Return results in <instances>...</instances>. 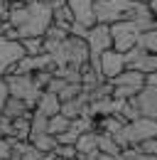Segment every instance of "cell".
<instances>
[{"label":"cell","mask_w":157,"mask_h":160,"mask_svg":"<svg viewBox=\"0 0 157 160\" xmlns=\"http://www.w3.org/2000/svg\"><path fill=\"white\" fill-rule=\"evenodd\" d=\"M32 2H49V0H32Z\"/></svg>","instance_id":"obj_28"},{"label":"cell","mask_w":157,"mask_h":160,"mask_svg":"<svg viewBox=\"0 0 157 160\" xmlns=\"http://www.w3.org/2000/svg\"><path fill=\"white\" fill-rule=\"evenodd\" d=\"M27 113H32L30 103L22 101V99H15V96H7L5 103H2V108H0V116H5V118H10V121L22 118V116H27Z\"/></svg>","instance_id":"obj_6"},{"label":"cell","mask_w":157,"mask_h":160,"mask_svg":"<svg viewBox=\"0 0 157 160\" xmlns=\"http://www.w3.org/2000/svg\"><path fill=\"white\" fill-rule=\"evenodd\" d=\"M111 35H113V49L118 54H128L130 49H135L140 44V30H137L135 22L111 25Z\"/></svg>","instance_id":"obj_2"},{"label":"cell","mask_w":157,"mask_h":160,"mask_svg":"<svg viewBox=\"0 0 157 160\" xmlns=\"http://www.w3.org/2000/svg\"><path fill=\"white\" fill-rule=\"evenodd\" d=\"M101 72H103V77L108 81H113V79H118L128 67H125V57L123 54H118L116 49H111V52H103L101 57Z\"/></svg>","instance_id":"obj_4"},{"label":"cell","mask_w":157,"mask_h":160,"mask_svg":"<svg viewBox=\"0 0 157 160\" xmlns=\"http://www.w3.org/2000/svg\"><path fill=\"white\" fill-rule=\"evenodd\" d=\"M66 2H69V8H71L76 22H81V25L88 27V30L98 25L96 12H93V2H96V0H66Z\"/></svg>","instance_id":"obj_5"},{"label":"cell","mask_w":157,"mask_h":160,"mask_svg":"<svg viewBox=\"0 0 157 160\" xmlns=\"http://www.w3.org/2000/svg\"><path fill=\"white\" fill-rule=\"evenodd\" d=\"M78 138H81V133H78L76 128H69V131H66V133H61L57 140H59V145H76Z\"/></svg>","instance_id":"obj_18"},{"label":"cell","mask_w":157,"mask_h":160,"mask_svg":"<svg viewBox=\"0 0 157 160\" xmlns=\"http://www.w3.org/2000/svg\"><path fill=\"white\" fill-rule=\"evenodd\" d=\"M42 133H49V118L39 111H32V136H42Z\"/></svg>","instance_id":"obj_14"},{"label":"cell","mask_w":157,"mask_h":160,"mask_svg":"<svg viewBox=\"0 0 157 160\" xmlns=\"http://www.w3.org/2000/svg\"><path fill=\"white\" fill-rule=\"evenodd\" d=\"M42 160H57V155H54V153H44V155H42Z\"/></svg>","instance_id":"obj_26"},{"label":"cell","mask_w":157,"mask_h":160,"mask_svg":"<svg viewBox=\"0 0 157 160\" xmlns=\"http://www.w3.org/2000/svg\"><path fill=\"white\" fill-rule=\"evenodd\" d=\"M54 155L61 158V160H76L78 150H76V145H59L57 150H54Z\"/></svg>","instance_id":"obj_17"},{"label":"cell","mask_w":157,"mask_h":160,"mask_svg":"<svg viewBox=\"0 0 157 160\" xmlns=\"http://www.w3.org/2000/svg\"><path fill=\"white\" fill-rule=\"evenodd\" d=\"M20 160H42V153H39L37 148H32V145H27L22 153H20Z\"/></svg>","instance_id":"obj_22"},{"label":"cell","mask_w":157,"mask_h":160,"mask_svg":"<svg viewBox=\"0 0 157 160\" xmlns=\"http://www.w3.org/2000/svg\"><path fill=\"white\" fill-rule=\"evenodd\" d=\"M10 158H12V140L0 138V160H10Z\"/></svg>","instance_id":"obj_20"},{"label":"cell","mask_w":157,"mask_h":160,"mask_svg":"<svg viewBox=\"0 0 157 160\" xmlns=\"http://www.w3.org/2000/svg\"><path fill=\"white\" fill-rule=\"evenodd\" d=\"M35 111L44 113L47 118H54V116H59V113H61V99H59L57 94H49V91H44V94L39 96L37 108H35Z\"/></svg>","instance_id":"obj_7"},{"label":"cell","mask_w":157,"mask_h":160,"mask_svg":"<svg viewBox=\"0 0 157 160\" xmlns=\"http://www.w3.org/2000/svg\"><path fill=\"white\" fill-rule=\"evenodd\" d=\"M155 30H157V18H155Z\"/></svg>","instance_id":"obj_29"},{"label":"cell","mask_w":157,"mask_h":160,"mask_svg":"<svg viewBox=\"0 0 157 160\" xmlns=\"http://www.w3.org/2000/svg\"><path fill=\"white\" fill-rule=\"evenodd\" d=\"M76 150H78V155H83V158L91 155L93 150H98V133H83L76 143Z\"/></svg>","instance_id":"obj_12"},{"label":"cell","mask_w":157,"mask_h":160,"mask_svg":"<svg viewBox=\"0 0 157 160\" xmlns=\"http://www.w3.org/2000/svg\"><path fill=\"white\" fill-rule=\"evenodd\" d=\"M88 47H91V52L101 57L103 52H111L113 49V35H111V25H96V27H91L88 30Z\"/></svg>","instance_id":"obj_3"},{"label":"cell","mask_w":157,"mask_h":160,"mask_svg":"<svg viewBox=\"0 0 157 160\" xmlns=\"http://www.w3.org/2000/svg\"><path fill=\"white\" fill-rule=\"evenodd\" d=\"M69 128H71V121L66 118V116H61V113L54 116V118H49V133H52L54 138H59L61 133H66Z\"/></svg>","instance_id":"obj_13"},{"label":"cell","mask_w":157,"mask_h":160,"mask_svg":"<svg viewBox=\"0 0 157 160\" xmlns=\"http://www.w3.org/2000/svg\"><path fill=\"white\" fill-rule=\"evenodd\" d=\"M140 47H142L147 54H157V30L142 32V35H140Z\"/></svg>","instance_id":"obj_15"},{"label":"cell","mask_w":157,"mask_h":160,"mask_svg":"<svg viewBox=\"0 0 157 160\" xmlns=\"http://www.w3.org/2000/svg\"><path fill=\"white\" fill-rule=\"evenodd\" d=\"M147 8H150V12L157 18V0H150V2H147Z\"/></svg>","instance_id":"obj_25"},{"label":"cell","mask_w":157,"mask_h":160,"mask_svg":"<svg viewBox=\"0 0 157 160\" xmlns=\"http://www.w3.org/2000/svg\"><path fill=\"white\" fill-rule=\"evenodd\" d=\"M98 150L106 153V155H111V158H116V160L123 153V148L118 145V140L113 136H108V133H98Z\"/></svg>","instance_id":"obj_10"},{"label":"cell","mask_w":157,"mask_h":160,"mask_svg":"<svg viewBox=\"0 0 157 160\" xmlns=\"http://www.w3.org/2000/svg\"><path fill=\"white\" fill-rule=\"evenodd\" d=\"M66 5V0H49V8L52 10H59V8H64Z\"/></svg>","instance_id":"obj_24"},{"label":"cell","mask_w":157,"mask_h":160,"mask_svg":"<svg viewBox=\"0 0 157 160\" xmlns=\"http://www.w3.org/2000/svg\"><path fill=\"white\" fill-rule=\"evenodd\" d=\"M30 145L32 148H37L39 153L44 155V153H54L59 148V140L52 136V133H42V136H32L30 138Z\"/></svg>","instance_id":"obj_9"},{"label":"cell","mask_w":157,"mask_h":160,"mask_svg":"<svg viewBox=\"0 0 157 160\" xmlns=\"http://www.w3.org/2000/svg\"><path fill=\"white\" fill-rule=\"evenodd\" d=\"M128 2H142V5H147L150 0H128Z\"/></svg>","instance_id":"obj_27"},{"label":"cell","mask_w":157,"mask_h":160,"mask_svg":"<svg viewBox=\"0 0 157 160\" xmlns=\"http://www.w3.org/2000/svg\"><path fill=\"white\" fill-rule=\"evenodd\" d=\"M20 47H22L25 57H42V54H44V37H27V40H20Z\"/></svg>","instance_id":"obj_11"},{"label":"cell","mask_w":157,"mask_h":160,"mask_svg":"<svg viewBox=\"0 0 157 160\" xmlns=\"http://www.w3.org/2000/svg\"><path fill=\"white\" fill-rule=\"evenodd\" d=\"M0 136L2 138H12V121L0 116Z\"/></svg>","instance_id":"obj_21"},{"label":"cell","mask_w":157,"mask_h":160,"mask_svg":"<svg viewBox=\"0 0 157 160\" xmlns=\"http://www.w3.org/2000/svg\"><path fill=\"white\" fill-rule=\"evenodd\" d=\"M137 153L140 155H152V158H157V138H150V140H145V143H140L137 145Z\"/></svg>","instance_id":"obj_19"},{"label":"cell","mask_w":157,"mask_h":160,"mask_svg":"<svg viewBox=\"0 0 157 160\" xmlns=\"http://www.w3.org/2000/svg\"><path fill=\"white\" fill-rule=\"evenodd\" d=\"M52 57L57 62V69L59 67H78V69H81V67H86V64L91 62L93 52H91V47H88L86 40H81V37H69Z\"/></svg>","instance_id":"obj_1"},{"label":"cell","mask_w":157,"mask_h":160,"mask_svg":"<svg viewBox=\"0 0 157 160\" xmlns=\"http://www.w3.org/2000/svg\"><path fill=\"white\" fill-rule=\"evenodd\" d=\"M113 86H130V89H145L147 86V77L142 74V72H137V69H125L118 79L111 81Z\"/></svg>","instance_id":"obj_8"},{"label":"cell","mask_w":157,"mask_h":160,"mask_svg":"<svg viewBox=\"0 0 157 160\" xmlns=\"http://www.w3.org/2000/svg\"><path fill=\"white\" fill-rule=\"evenodd\" d=\"M147 89H157V72L155 74H147Z\"/></svg>","instance_id":"obj_23"},{"label":"cell","mask_w":157,"mask_h":160,"mask_svg":"<svg viewBox=\"0 0 157 160\" xmlns=\"http://www.w3.org/2000/svg\"><path fill=\"white\" fill-rule=\"evenodd\" d=\"M137 72H142L145 77H147V74H155L157 72V54H147V52H145V57L137 64Z\"/></svg>","instance_id":"obj_16"}]
</instances>
